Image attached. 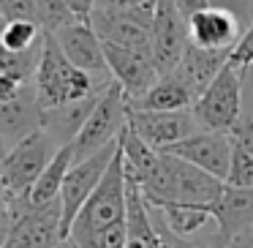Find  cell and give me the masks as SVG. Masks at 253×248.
I'll return each mask as SVG.
<instances>
[{"mask_svg": "<svg viewBox=\"0 0 253 248\" xmlns=\"http://www.w3.org/2000/svg\"><path fill=\"white\" fill-rule=\"evenodd\" d=\"M166 153L180 155L182 161L204 169L207 175L218 177L226 183L229 175V164H231V134L229 131H207L199 128L196 134H191L188 139L171 145Z\"/></svg>", "mask_w": 253, "mask_h": 248, "instance_id": "4fadbf2b", "label": "cell"}, {"mask_svg": "<svg viewBox=\"0 0 253 248\" xmlns=\"http://www.w3.org/2000/svg\"><path fill=\"white\" fill-rule=\"evenodd\" d=\"M44 39V33L39 30L36 22H28V19H3V28H0V44L11 52H25L30 47H36Z\"/></svg>", "mask_w": 253, "mask_h": 248, "instance_id": "cb8c5ba5", "label": "cell"}, {"mask_svg": "<svg viewBox=\"0 0 253 248\" xmlns=\"http://www.w3.org/2000/svg\"><path fill=\"white\" fill-rule=\"evenodd\" d=\"M8 150H11V145H8V139L0 134V164H3V158L8 155Z\"/></svg>", "mask_w": 253, "mask_h": 248, "instance_id": "74e56055", "label": "cell"}, {"mask_svg": "<svg viewBox=\"0 0 253 248\" xmlns=\"http://www.w3.org/2000/svg\"><path fill=\"white\" fill-rule=\"evenodd\" d=\"M128 99L123 93V88L112 79L104 90H101L95 106L90 109L84 126L79 128V134L74 137V161H82L87 155L98 153L101 148H106L109 142L120 139V131L128 126Z\"/></svg>", "mask_w": 253, "mask_h": 248, "instance_id": "5b68a950", "label": "cell"}, {"mask_svg": "<svg viewBox=\"0 0 253 248\" xmlns=\"http://www.w3.org/2000/svg\"><path fill=\"white\" fill-rule=\"evenodd\" d=\"M74 164V148L71 145H60L57 153L52 155V161L46 164V169L39 175V180L33 183L28 194V202L30 204H46V202H55L60 197V188L63 180H66V172L68 166Z\"/></svg>", "mask_w": 253, "mask_h": 248, "instance_id": "7402d4cb", "label": "cell"}, {"mask_svg": "<svg viewBox=\"0 0 253 248\" xmlns=\"http://www.w3.org/2000/svg\"><path fill=\"white\" fill-rule=\"evenodd\" d=\"M52 36H55L57 47L66 52V57L77 68L93 74V77H101V79H112L106 57H104V44H101L98 33L93 30L90 22L77 19V22L66 25V28H60Z\"/></svg>", "mask_w": 253, "mask_h": 248, "instance_id": "5bb4252c", "label": "cell"}, {"mask_svg": "<svg viewBox=\"0 0 253 248\" xmlns=\"http://www.w3.org/2000/svg\"><path fill=\"white\" fill-rule=\"evenodd\" d=\"M8 229H11V215H3L0 218V248H3V243L8 237Z\"/></svg>", "mask_w": 253, "mask_h": 248, "instance_id": "8d00e7d4", "label": "cell"}, {"mask_svg": "<svg viewBox=\"0 0 253 248\" xmlns=\"http://www.w3.org/2000/svg\"><path fill=\"white\" fill-rule=\"evenodd\" d=\"M0 19H3V17H0Z\"/></svg>", "mask_w": 253, "mask_h": 248, "instance_id": "f35d334b", "label": "cell"}, {"mask_svg": "<svg viewBox=\"0 0 253 248\" xmlns=\"http://www.w3.org/2000/svg\"><path fill=\"white\" fill-rule=\"evenodd\" d=\"M128 128L136 134L142 142H147L155 150H169L171 145L188 139L196 134L199 123L191 109L177 112H150V109H131L128 112Z\"/></svg>", "mask_w": 253, "mask_h": 248, "instance_id": "30bf717a", "label": "cell"}, {"mask_svg": "<svg viewBox=\"0 0 253 248\" xmlns=\"http://www.w3.org/2000/svg\"><path fill=\"white\" fill-rule=\"evenodd\" d=\"M63 240L60 199L30 204L28 199L11 202V229L3 248H55Z\"/></svg>", "mask_w": 253, "mask_h": 248, "instance_id": "8992f818", "label": "cell"}, {"mask_svg": "<svg viewBox=\"0 0 253 248\" xmlns=\"http://www.w3.org/2000/svg\"><path fill=\"white\" fill-rule=\"evenodd\" d=\"M41 44H44V39L25 52H11L0 44V74L17 77V79H22V82L33 79V71H36V66H39V55H41Z\"/></svg>", "mask_w": 253, "mask_h": 248, "instance_id": "d4e9b609", "label": "cell"}, {"mask_svg": "<svg viewBox=\"0 0 253 248\" xmlns=\"http://www.w3.org/2000/svg\"><path fill=\"white\" fill-rule=\"evenodd\" d=\"M63 3L77 14V19L90 22V14H93V8H95V0H63Z\"/></svg>", "mask_w": 253, "mask_h": 248, "instance_id": "1f68e13d", "label": "cell"}, {"mask_svg": "<svg viewBox=\"0 0 253 248\" xmlns=\"http://www.w3.org/2000/svg\"><path fill=\"white\" fill-rule=\"evenodd\" d=\"M174 6L180 8V14L188 19L191 14H196L199 8H204V6H207V0H174Z\"/></svg>", "mask_w": 253, "mask_h": 248, "instance_id": "d6a6232c", "label": "cell"}, {"mask_svg": "<svg viewBox=\"0 0 253 248\" xmlns=\"http://www.w3.org/2000/svg\"><path fill=\"white\" fill-rule=\"evenodd\" d=\"M117 148H120V139L109 142L106 148H101L98 153L87 155L82 161H74L66 172V180L60 188V213H63V237H68L71 224L77 218V213L82 210V204L87 202V197L95 191V186L101 183V177L106 175L112 158H115Z\"/></svg>", "mask_w": 253, "mask_h": 248, "instance_id": "ba28073f", "label": "cell"}, {"mask_svg": "<svg viewBox=\"0 0 253 248\" xmlns=\"http://www.w3.org/2000/svg\"><path fill=\"white\" fill-rule=\"evenodd\" d=\"M161 224L177 237H193L199 229L212 221L210 207H193V204H150Z\"/></svg>", "mask_w": 253, "mask_h": 248, "instance_id": "603a6c76", "label": "cell"}, {"mask_svg": "<svg viewBox=\"0 0 253 248\" xmlns=\"http://www.w3.org/2000/svg\"><path fill=\"white\" fill-rule=\"evenodd\" d=\"M229 248H253V226H251L248 232H242V235L237 237V240L231 243Z\"/></svg>", "mask_w": 253, "mask_h": 248, "instance_id": "d590c367", "label": "cell"}, {"mask_svg": "<svg viewBox=\"0 0 253 248\" xmlns=\"http://www.w3.org/2000/svg\"><path fill=\"white\" fill-rule=\"evenodd\" d=\"M166 235H169V246H171V248H204V246H199V243H193L191 237H177V235H171L169 229H166Z\"/></svg>", "mask_w": 253, "mask_h": 248, "instance_id": "e575fe53", "label": "cell"}, {"mask_svg": "<svg viewBox=\"0 0 253 248\" xmlns=\"http://www.w3.org/2000/svg\"><path fill=\"white\" fill-rule=\"evenodd\" d=\"M60 145L44 131H33L30 137H25L22 142L11 145L8 155L0 164V180L6 183L8 194L14 199H28L33 183L39 180V175L46 169V164L52 161V155L57 153Z\"/></svg>", "mask_w": 253, "mask_h": 248, "instance_id": "52a82bcc", "label": "cell"}, {"mask_svg": "<svg viewBox=\"0 0 253 248\" xmlns=\"http://www.w3.org/2000/svg\"><path fill=\"white\" fill-rule=\"evenodd\" d=\"M229 63L242 66L245 71L253 66V22L248 25L245 30H242L240 41L234 44V50H231V55H229Z\"/></svg>", "mask_w": 253, "mask_h": 248, "instance_id": "f1b7e54d", "label": "cell"}, {"mask_svg": "<svg viewBox=\"0 0 253 248\" xmlns=\"http://www.w3.org/2000/svg\"><path fill=\"white\" fill-rule=\"evenodd\" d=\"M101 90L93 93V96H87V99L71 101V104L55 106V109H44V115H41V128H44L57 145H71L74 137L79 134V128H82L84 120H87L90 109H93L95 101H98Z\"/></svg>", "mask_w": 253, "mask_h": 248, "instance_id": "ffe728a7", "label": "cell"}, {"mask_svg": "<svg viewBox=\"0 0 253 248\" xmlns=\"http://www.w3.org/2000/svg\"><path fill=\"white\" fill-rule=\"evenodd\" d=\"M188 44H191L188 19L180 14L174 0H158L153 25H150V52H153V63L158 74L174 71Z\"/></svg>", "mask_w": 253, "mask_h": 248, "instance_id": "9c48e42d", "label": "cell"}, {"mask_svg": "<svg viewBox=\"0 0 253 248\" xmlns=\"http://www.w3.org/2000/svg\"><path fill=\"white\" fill-rule=\"evenodd\" d=\"M11 202H14V197L8 194L6 183L0 180V218H3V215H11Z\"/></svg>", "mask_w": 253, "mask_h": 248, "instance_id": "836d02e7", "label": "cell"}, {"mask_svg": "<svg viewBox=\"0 0 253 248\" xmlns=\"http://www.w3.org/2000/svg\"><path fill=\"white\" fill-rule=\"evenodd\" d=\"M77 22V14L63 3V0H39L36 8V25L41 33H57L60 28Z\"/></svg>", "mask_w": 253, "mask_h": 248, "instance_id": "484cf974", "label": "cell"}, {"mask_svg": "<svg viewBox=\"0 0 253 248\" xmlns=\"http://www.w3.org/2000/svg\"><path fill=\"white\" fill-rule=\"evenodd\" d=\"M142 188L150 204H193V207H212L218 194L223 191V180L207 175L204 169L158 150L155 164L142 180H133Z\"/></svg>", "mask_w": 253, "mask_h": 248, "instance_id": "7a4b0ae2", "label": "cell"}, {"mask_svg": "<svg viewBox=\"0 0 253 248\" xmlns=\"http://www.w3.org/2000/svg\"><path fill=\"white\" fill-rule=\"evenodd\" d=\"M41 115H44V109L36 101L33 82L28 79L17 99L0 104V134L8 139V145L22 142L25 137L41 128Z\"/></svg>", "mask_w": 253, "mask_h": 248, "instance_id": "e0dca14e", "label": "cell"}, {"mask_svg": "<svg viewBox=\"0 0 253 248\" xmlns=\"http://www.w3.org/2000/svg\"><path fill=\"white\" fill-rule=\"evenodd\" d=\"M196 96L193 90L177 77L174 71L161 74L147 93H142L136 101H131V109H150V112H177V109H191Z\"/></svg>", "mask_w": 253, "mask_h": 248, "instance_id": "d6986e66", "label": "cell"}, {"mask_svg": "<svg viewBox=\"0 0 253 248\" xmlns=\"http://www.w3.org/2000/svg\"><path fill=\"white\" fill-rule=\"evenodd\" d=\"M215 224V243L212 248H229L242 232L253 226V186L237 188L226 186L218 194V199L210 207Z\"/></svg>", "mask_w": 253, "mask_h": 248, "instance_id": "7c38bea8", "label": "cell"}, {"mask_svg": "<svg viewBox=\"0 0 253 248\" xmlns=\"http://www.w3.org/2000/svg\"><path fill=\"white\" fill-rule=\"evenodd\" d=\"M126 166L117 148L106 175L77 213L68 237L79 248H126Z\"/></svg>", "mask_w": 253, "mask_h": 248, "instance_id": "6da1fadb", "label": "cell"}, {"mask_svg": "<svg viewBox=\"0 0 253 248\" xmlns=\"http://www.w3.org/2000/svg\"><path fill=\"white\" fill-rule=\"evenodd\" d=\"M242 22L234 14L215 6H204L188 17V36L196 47L215 52H231L242 36Z\"/></svg>", "mask_w": 253, "mask_h": 248, "instance_id": "9a60e30c", "label": "cell"}, {"mask_svg": "<svg viewBox=\"0 0 253 248\" xmlns=\"http://www.w3.org/2000/svg\"><path fill=\"white\" fill-rule=\"evenodd\" d=\"M101 44H104V57H106L112 79L123 88L128 104L136 101L142 93H147L150 85L161 77L150 50H133V47L106 44V41H101Z\"/></svg>", "mask_w": 253, "mask_h": 248, "instance_id": "8fae6325", "label": "cell"}, {"mask_svg": "<svg viewBox=\"0 0 253 248\" xmlns=\"http://www.w3.org/2000/svg\"><path fill=\"white\" fill-rule=\"evenodd\" d=\"M36 8L39 0H0V17L6 19H28L36 22Z\"/></svg>", "mask_w": 253, "mask_h": 248, "instance_id": "83f0119b", "label": "cell"}, {"mask_svg": "<svg viewBox=\"0 0 253 248\" xmlns=\"http://www.w3.org/2000/svg\"><path fill=\"white\" fill-rule=\"evenodd\" d=\"M155 3H158V0H95V8L133 14V17H142V19H153Z\"/></svg>", "mask_w": 253, "mask_h": 248, "instance_id": "4316f807", "label": "cell"}, {"mask_svg": "<svg viewBox=\"0 0 253 248\" xmlns=\"http://www.w3.org/2000/svg\"><path fill=\"white\" fill-rule=\"evenodd\" d=\"M229 55H231V52L204 50V47H196L191 41V44L185 47V52H182V57H180V63H177L174 74L193 90V96L199 99V93L212 82L215 74L229 63Z\"/></svg>", "mask_w": 253, "mask_h": 248, "instance_id": "ac0fdd59", "label": "cell"}, {"mask_svg": "<svg viewBox=\"0 0 253 248\" xmlns=\"http://www.w3.org/2000/svg\"><path fill=\"white\" fill-rule=\"evenodd\" d=\"M242 77L245 68L226 63L215 79L199 93L191 112L207 131H231L242 120Z\"/></svg>", "mask_w": 253, "mask_h": 248, "instance_id": "277c9868", "label": "cell"}, {"mask_svg": "<svg viewBox=\"0 0 253 248\" xmlns=\"http://www.w3.org/2000/svg\"><path fill=\"white\" fill-rule=\"evenodd\" d=\"M90 25L106 44L133 47V50H150V25L153 19H142L133 14L106 11V8H93Z\"/></svg>", "mask_w": 253, "mask_h": 248, "instance_id": "2e32d148", "label": "cell"}, {"mask_svg": "<svg viewBox=\"0 0 253 248\" xmlns=\"http://www.w3.org/2000/svg\"><path fill=\"white\" fill-rule=\"evenodd\" d=\"M207 6H215V8H223V11L234 14L245 28L253 22V0H207Z\"/></svg>", "mask_w": 253, "mask_h": 248, "instance_id": "f546056e", "label": "cell"}, {"mask_svg": "<svg viewBox=\"0 0 253 248\" xmlns=\"http://www.w3.org/2000/svg\"><path fill=\"white\" fill-rule=\"evenodd\" d=\"M30 82H33L36 101H39L41 109H55V106L71 104V101H79V99H87V96L98 93L112 79H101V77H93V74L77 68L66 57V52L57 47L55 36L44 33L39 66H36Z\"/></svg>", "mask_w": 253, "mask_h": 248, "instance_id": "3957f363", "label": "cell"}, {"mask_svg": "<svg viewBox=\"0 0 253 248\" xmlns=\"http://www.w3.org/2000/svg\"><path fill=\"white\" fill-rule=\"evenodd\" d=\"M231 164L226 175V186L248 188L253 186V120L242 117L231 128Z\"/></svg>", "mask_w": 253, "mask_h": 248, "instance_id": "44dd1931", "label": "cell"}, {"mask_svg": "<svg viewBox=\"0 0 253 248\" xmlns=\"http://www.w3.org/2000/svg\"><path fill=\"white\" fill-rule=\"evenodd\" d=\"M22 79L17 77H8V74H0V104H6V101L17 99L19 90H22Z\"/></svg>", "mask_w": 253, "mask_h": 248, "instance_id": "4dcf8cb0", "label": "cell"}]
</instances>
